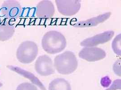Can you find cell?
Returning <instances> with one entry per match:
<instances>
[{
  "instance_id": "obj_9",
  "label": "cell",
  "mask_w": 121,
  "mask_h": 90,
  "mask_svg": "<svg viewBox=\"0 0 121 90\" xmlns=\"http://www.w3.org/2000/svg\"><path fill=\"white\" fill-rule=\"evenodd\" d=\"M55 13V6L51 1L44 0L37 4L36 12L37 17L43 19L51 18Z\"/></svg>"
},
{
  "instance_id": "obj_11",
  "label": "cell",
  "mask_w": 121,
  "mask_h": 90,
  "mask_svg": "<svg viewBox=\"0 0 121 90\" xmlns=\"http://www.w3.org/2000/svg\"><path fill=\"white\" fill-rule=\"evenodd\" d=\"M15 27L9 20L4 19L0 20V41L5 42L9 40L14 35Z\"/></svg>"
},
{
  "instance_id": "obj_4",
  "label": "cell",
  "mask_w": 121,
  "mask_h": 90,
  "mask_svg": "<svg viewBox=\"0 0 121 90\" xmlns=\"http://www.w3.org/2000/svg\"><path fill=\"white\" fill-rule=\"evenodd\" d=\"M22 6L19 1L15 0H5L0 8V17L10 21H15L20 17Z\"/></svg>"
},
{
  "instance_id": "obj_18",
  "label": "cell",
  "mask_w": 121,
  "mask_h": 90,
  "mask_svg": "<svg viewBox=\"0 0 121 90\" xmlns=\"http://www.w3.org/2000/svg\"><path fill=\"white\" fill-rule=\"evenodd\" d=\"M2 86H3V84H2L0 82V87H1Z\"/></svg>"
},
{
  "instance_id": "obj_3",
  "label": "cell",
  "mask_w": 121,
  "mask_h": 90,
  "mask_svg": "<svg viewBox=\"0 0 121 90\" xmlns=\"http://www.w3.org/2000/svg\"><path fill=\"white\" fill-rule=\"evenodd\" d=\"M38 48L37 44L31 41L21 43L16 51V57L19 61L23 64H30L37 57Z\"/></svg>"
},
{
  "instance_id": "obj_5",
  "label": "cell",
  "mask_w": 121,
  "mask_h": 90,
  "mask_svg": "<svg viewBox=\"0 0 121 90\" xmlns=\"http://www.w3.org/2000/svg\"><path fill=\"white\" fill-rule=\"evenodd\" d=\"M35 69L41 76L46 77L54 74L55 68L51 58L45 55L37 58L35 63Z\"/></svg>"
},
{
  "instance_id": "obj_1",
  "label": "cell",
  "mask_w": 121,
  "mask_h": 90,
  "mask_svg": "<svg viewBox=\"0 0 121 90\" xmlns=\"http://www.w3.org/2000/svg\"><path fill=\"white\" fill-rule=\"evenodd\" d=\"M66 45V40L64 35L55 30L47 32L44 34L42 40L43 50L50 54H55L62 51Z\"/></svg>"
},
{
  "instance_id": "obj_6",
  "label": "cell",
  "mask_w": 121,
  "mask_h": 90,
  "mask_svg": "<svg viewBox=\"0 0 121 90\" xmlns=\"http://www.w3.org/2000/svg\"><path fill=\"white\" fill-rule=\"evenodd\" d=\"M55 2L59 12L65 16L76 14L81 7V1L78 0H56Z\"/></svg>"
},
{
  "instance_id": "obj_16",
  "label": "cell",
  "mask_w": 121,
  "mask_h": 90,
  "mask_svg": "<svg viewBox=\"0 0 121 90\" xmlns=\"http://www.w3.org/2000/svg\"><path fill=\"white\" fill-rule=\"evenodd\" d=\"M114 73L118 76L121 77V59L118 60L113 65Z\"/></svg>"
},
{
  "instance_id": "obj_14",
  "label": "cell",
  "mask_w": 121,
  "mask_h": 90,
  "mask_svg": "<svg viewBox=\"0 0 121 90\" xmlns=\"http://www.w3.org/2000/svg\"><path fill=\"white\" fill-rule=\"evenodd\" d=\"M121 34H118L114 38L112 43V47L114 52L118 56H121Z\"/></svg>"
},
{
  "instance_id": "obj_7",
  "label": "cell",
  "mask_w": 121,
  "mask_h": 90,
  "mask_svg": "<svg viewBox=\"0 0 121 90\" xmlns=\"http://www.w3.org/2000/svg\"><path fill=\"white\" fill-rule=\"evenodd\" d=\"M105 51L97 47H85L80 51L78 56L82 59L88 62L100 60L106 57Z\"/></svg>"
},
{
  "instance_id": "obj_12",
  "label": "cell",
  "mask_w": 121,
  "mask_h": 90,
  "mask_svg": "<svg viewBox=\"0 0 121 90\" xmlns=\"http://www.w3.org/2000/svg\"><path fill=\"white\" fill-rule=\"evenodd\" d=\"M7 67L9 69L12 71H14L17 73L22 75L24 77L29 79L32 82V83L36 84L39 87H40L41 89V90H47L44 86L42 84V82L39 80V79L37 78V77H36L31 73L26 70H25L23 69L18 67L13 66L11 65H9Z\"/></svg>"
},
{
  "instance_id": "obj_13",
  "label": "cell",
  "mask_w": 121,
  "mask_h": 90,
  "mask_svg": "<svg viewBox=\"0 0 121 90\" xmlns=\"http://www.w3.org/2000/svg\"><path fill=\"white\" fill-rule=\"evenodd\" d=\"M48 90H72L70 83L62 78H57L49 84Z\"/></svg>"
},
{
  "instance_id": "obj_8",
  "label": "cell",
  "mask_w": 121,
  "mask_h": 90,
  "mask_svg": "<svg viewBox=\"0 0 121 90\" xmlns=\"http://www.w3.org/2000/svg\"><path fill=\"white\" fill-rule=\"evenodd\" d=\"M114 35V32L110 30L97 34L82 41L80 45L85 47H95L100 44H104L111 40Z\"/></svg>"
},
{
  "instance_id": "obj_10",
  "label": "cell",
  "mask_w": 121,
  "mask_h": 90,
  "mask_svg": "<svg viewBox=\"0 0 121 90\" xmlns=\"http://www.w3.org/2000/svg\"><path fill=\"white\" fill-rule=\"evenodd\" d=\"M111 15V12H106L86 20L78 22L74 24L73 26L76 28H86L96 26L99 24L103 23L108 19Z\"/></svg>"
},
{
  "instance_id": "obj_15",
  "label": "cell",
  "mask_w": 121,
  "mask_h": 90,
  "mask_svg": "<svg viewBox=\"0 0 121 90\" xmlns=\"http://www.w3.org/2000/svg\"><path fill=\"white\" fill-rule=\"evenodd\" d=\"M16 90H38L37 87L28 82H23L19 84L17 87Z\"/></svg>"
},
{
  "instance_id": "obj_2",
  "label": "cell",
  "mask_w": 121,
  "mask_h": 90,
  "mask_svg": "<svg viewBox=\"0 0 121 90\" xmlns=\"http://www.w3.org/2000/svg\"><path fill=\"white\" fill-rule=\"evenodd\" d=\"M54 65L59 73L67 75L72 73L77 69L78 61L74 53L66 51L56 56Z\"/></svg>"
},
{
  "instance_id": "obj_17",
  "label": "cell",
  "mask_w": 121,
  "mask_h": 90,
  "mask_svg": "<svg viewBox=\"0 0 121 90\" xmlns=\"http://www.w3.org/2000/svg\"><path fill=\"white\" fill-rule=\"evenodd\" d=\"M121 79L114 81L112 85L105 90H121Z\"/></svg>"
}]
</instances>
